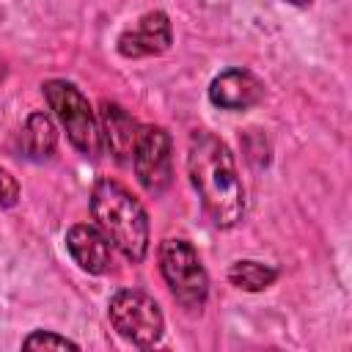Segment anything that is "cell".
Returning <instances> with one entry per match:
<instances>
[{
    "label": "cell",
    "mask_w": 352,
    "mask_h": 352,
    "mask_svg": "<svg viewBox=\"0 0 352 352\" xmlns=\"http://www.w3.org/2000/svg\"><path fill=\"white\" fill-rule=\"evenodd\" d=\"M190 184L217 228H234L245 214V187L231 148L212 132L195 129L187 146Z\"/></svg>",
    "instance_id": "1"
},
{
    "label": "cell",
    "mask_w": 352,
    "mask_h": 352,
    "mask_svg": "<svg viewBox=\"0 0 352 352\" xmlns=\"http://www.w3.org/2000/svg\"><path fill=\"white\" fill-rule=\"evenodd\" d=\"M91 212L102 234L129 261H143L148 253V214L143 204L116 179H99L91 190Z\"/></svg>",
    "instance_id": "2"
},
{
    "label": "cell",
    "mask_w": 352,
    "mask_h": 352,
    "mask_svg": "<svg viewBox=\"0 0 352 352\" xmlns=\"http://www.w3.org/2000/svg\"><path fill=\"white\" fill-rule=\"evenodd\" d=\"M41 94H44L50 110L55 113V118L60 121V126L66 129L69 143L91 160L99 157L104 148L102 132H99V118L94 116V107L82 96V91L69 80H47L41 85Z\"/></svg>",
    "instance_id": "3"
},
{
    "label": "cell",
    "mask_w": 352,
    "mask_h": 352,
    "mask_svg": "<svg viewBox=\"0 0 352 352\" xmlns=\"http://www.w3.org/2000/svg\"><path fill=\"white\" fill-rule=\"evenodd\" d=\"M160 270L179 305L201 311L209 294V275L198 258V250L184 236H168L160 245Z\"/></svg>",
    "instance_id": "4"
},
{
    "label": "cell",
    "mask_w": 352,
    "mask_h": 352,
    "mask_svg": "<svg viewBox=\"0 0 352 352\" xmlns=\"http://www.w3.org/2000/svg\"><path fill=\"white\" fill-rule=\"evenodd\" d=\"M107 316L121 338L135 346H154L165 333V316L157 300L140 289H121L107 302Z\"/></svg>",
    "instance_id": "5"
},
{
    "label": "cell",
    "mask_w": 352,
    "mask_h": 352,
    "mask_svg": "<svg viewBox=\"0 0 352 352\" xmlns=\"http://www.w3.org/2000/svg\"><path fill=\"white\" fill-rule=\"evenodd\" d=\"M132 165H135V176L140 182V187L160 198L170 182H173V143L170 135L162 126H143L135 154H132Z\"/></svg>",
    "instance_id": "6"
},
{
    "label": "cell",
    "mask_w": 352,
    "mask_h": 352,
    "mask_svg": "<svg viewBox=\"0 0 352 352\" xmlns=\"http://www.w3.org/2000/svg\"><path fill=\"white\" fill-rule=\"evenodd\" d=\"M170 41H173V30L168 14L148 11L132 28H126L116 44L124 58H148V55H162L170 47Z\"/></svg>",
    "instance_id": "7"
},
{
    "label": "cell",
    "mask_w": 352,
    "mask_h": 352,
    "mask_svg": "<svg viewBox=\"0 0 352 352\" xmlns=\"http://www.w3.org/2000/svg\"><path fill=\"white\" fill-rule=\"evenodd\" d=\"M264 96V82L248 69H226L209 82V102L220 110H248Z\"/></svg>",
    "instance_id": "8"
},
{
    "label": "cell",
    "mask_w": 352,
    "mask_h": 352,
    "mask_svg": "<svg viewBox=\"0 0 352 352\" xmlns=\"http://www.w3.org/2000/svg\"><path fill=\"white\" fill-rule=\"evenodd\" d=\"M66 250L74 258V264L91 275H104L113 267V250L110 239L102 234L99 226L91 223H74L66 231Z\"/></svg>",
    "instance_id": "9"
},
{
    "label": "cell",
    "mask_w": 352,
    "mask_h": 352,
    "mask_svg": "<svg viewBox=\"0 0 352 352\" xmlns=\"http://www.w3.org/2000/svg\"><path fill=\"white\" fill-rule=\"evenodd\" d=\"M140 124L116 102H102L99 104V132H102V146L113 154L116 162H129L140 138Z\"/></svg>",
    "instance_id": "10"
},
{
    "label": "cell",
    "mask_w": 352,
    "mask_h": 352,
    "mask_svg": "<svg viewBox=\"0 0 352 352\" xmlns=\"http://www.w3.org/2000/svg\"><path fill=\"white\" fill-rule=\"evenodd\" d=\"M16 146H19L22 157H28V160H36V162L50 160L55 154V146H58V126H55V121L44 110L30 113L25 126L19 129Z\"/></svg>",
    "instance_id": "11"
},
{
    "label": "cell",
    "mask_w": 352,
    "mask_h": 352,
    "mask_svg": "<svg viewBox=\"0 0 352 352\" xmlns=\"http://www.w3.org/2000/svg\"><path fill=\"white\" fill-rule=\"evenodd\" d=\"M278 278V270L270 267V264H261V261H253V258H242V261H234L228 267V280L242 289V292H261L267 286H272Z\"/></svg>",
    "instance_id": "12"
},
{
    "label": "cell",
    "mask_w": 352,
    "mask_h": 352,
    "mask_svg": "<svg viewBox=\"0 0 352 352\" xmlns=\"http://www.w3.org/2000/svg\"><path fill=\"white\" fill-rule=\"evenodd\" d=\"M22 346H25V349H66V346L77 349L80 344L72 341V338H66V336H58V333H52V330H36V333H30V336L22 341Z\"/></svg>",
    "instance_id": "13"
},
{
    "label": "cell",
    "mask_w": 352,
    "mask_h": 352,
    "mask_svg": "<svg viewBox=\"0 0 352 352\" xmlns=\"http://www.w3.org/2000/svg\"><path fill=\"white\" fill-rule=\"evenodd\" d=\"M19 201V182L6 170L0 168V209H8Z\"/></svg>",
    "instance_id": "14"
},
{
    "label": "cell",
    "mask_w": 352,
    "mask_h": 352,
    "mask_svg": "<svg viewBox=\"0 0 352 352\" xmlns=\"http://www.w3.org/2000/svg\"><path fill=\"white\" fill-rule=\"evenodd\" d=\"M286 3H292V6H311L314 0H286Z\"/></svg>",
    "instance_id": "15"
}]
</instances>
